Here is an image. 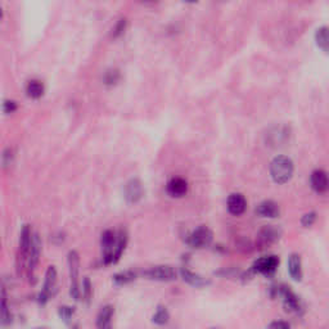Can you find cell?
<instances>
[{"label": "cell", "mask_w": 329, "mask_h": 329, "mask_svg": "<svg viewBox=\"0 0 329 329\" xmlns=\"http://www.w3.org/2000/svg\"><path fill=\"white\" fill-rule=\"evenodd\" d=\"M316 220V214L315 212H307V214H305L304 216H302L301 219V224L304 228H310V226L312 225V224L315 223Z\"/></svg>", "instance_id": "29"}, {"label": "cell", "mask_w": 329, "mask_h": 329, "mask_svg": "<svg viewBox=\"0 0 329 329\" xmlns=\"http://www.w3.org/2000/svg\"><path fill=\"white\" fill-rule=\"evenodd\" d=\"M280 234L282 232L279 230L278 228H275L274 225H268L265 228H262L259 233V244L261 247H266V245H270L273 243H275L276 240L280 238Z\"/></svg>", "instance_id": "15"}, {"label": "cell", "mask_w": 329, "mask_h": 329, "mask_svg": "<svg viewBox=\"0 0 329 329\" xmlns=\"http://www.w3.org/2000/svg\"><path fill=\"white\" fill-rule=\"evenodd\" d=\"M256 214L261 218H268V219H275L279 218L280 215V209H279L278 203L274 201H262L261 203H259V206L256 207Z\"/></svg>", "instance_id": "17"}, {"label": "cell", "mask_w": 329, "mask_h": 329, "mask_svg": "<svg viewBox=\"0 0 329 329\" xmlns=\"http://www.w3.org/2000/svg\"><path fill=\"white\" fill-rule=\"evenodd\" d=\"M12 159H13V149H12V148H7L6 151L3 152V164H4V168L12 163Z\"/></svg>", "instance_id": "32"}, {"label": "cell", "mask_w": 329, "mask_h": 329, "mask_svg": "<svg viewBox=\"0 0 329 329\" xmlns=\"http://www.w3.org/2000/svg\"><path fill=\"white\" fill-rule=\"evenodd\" d=\"M11 323H12V312L8 307V302H7L6 290H3V301H2V324H3V326H6Z\"/></svg>", "instance_id": "24"}, {"label": "cell", "mask_w": 329, "mask_h": 329, "mask_svg": "<svg viewBox=\"0 0 329 329\" xmlns=\"http://www.w3.org/2000/svg\"><path fill=\"white\" fill-rule=\"evenodd\" d=\"M16 109H17V103H16V102L12 101V99H7V101H4L3 111L6 112V113H13Z\"/></svg>", "instance_id": "31"}, {"label": "cell", "mask_w": 329, "mask_h": 329, "mask_svg": "<svg viewBox=\"0 0 329 329\" xmlns=\"http://www.w3.org/2000/svg\"><path fill=\"white\" fill-rule=\"evenodd\" d=\"M81 295H83V299L87 304H89L92 301L93 297V285L90 279L88 276H85L84 280H83V290H81Z\"/></svg>", "instance_id": "25"}, {"label": "cell", "mask_w": 329, "mask_h": 329, "mask_svg": "<svg viewBox=\"0 0 329 329\" xmlns=\"http://www.w3.org/2000/svg\"><path fill=\"white\" fill-rule=\"evenodd\" d=\"M180 275H182L183 280L187 282L189 285H192V287L201 288V287H206V285L210 284L209 279L203 278V276L199 275V274L193 273V271H190L189 269L187 268H182V270H180Z\"/></svg>", "instance_id": "19"}, {"label": "cell", "mask_w": 329, "mask_h": 329, "mask_svg": "<svg viewBox=\"0 0 329 329\" xmlns=\"http://www.w3.org/2000/svg\"><path fill=\"white\" fill-rule=\"evenodd\" d=\"M226 209L234 216H240L247 209V201L240 193H232L226 201Z\"/></svg>", "instance_id": "14"}, {"label": "cell", "mask_w": 329, "mask_h": 329, "mask_svg": "<svg viewBox=\"0 0 329 329\" xmlns=\"http://www.w3.org/2000/svg\"><path fill=\"white\" fill-rule=\"evenodd\" d=\"M36 329H47V328H36Z\"/></svg>", "instance_id": "34"}, {"label": "cell", "mask_w": 329, "mask_h": 329, "mask_svg": "<svg viewBox=\"0 0 329 329\" xmlns=\"http://www.w3.org/2000/svg\"><path fill=\"white\" fill-rule=\"evenodd\" d=\"M126 26H128V20L126 18H120L117 21V23L114 25L113 30H112V36L113 37H118L125 32Z\"/></svg>", "instance_id": "28"}, {"label": "cell", "mask_w": 329, "mask_h": 329, "mask_svg": "<svg viewBox=\"0 0 329 329\" xmlns=\"http://www.w3.org/2000/svg\"><path fill=\"white\" fill-rule=\"evenodd\" d=\"M128 244V233L121 229L120 232L116 233L111 229H107L102 233L101 247L103 254L104 265H112L120 260L122 256L125 247Z\"/></svg>", "instance_id": "1"}, {"label": "cell", "mask_w": 329, "mask_h": 329, "mask_svg": "<svg viewBox=\"0 0 329 329\" xmlns=\"http://www.w3.org/2000/svg\"><path fill=\"white\" fill-rule=\"evenodd\" d=\"M288 273H290L291 278L296 282H301L302 280L304 271H302V261L300 255L292 254L288 257Z\"/></svg>", "instance_id": "18"}, {"label": "cell", "mask_w": 329, "mask_h": 329, "mask_svg": "<svg viewBox=\"0 0 329 329\" xmlns=\"http://www.w3.org/2000/svg\"><path fill=\"white\" fill-rule=\"evenodd\" d=\"M295 171V166L290 157L278 156L270 163V175L276 184H285L290 182Z\"/></svg>", "instance_id": "2"}, {"label": "cell", "mask_w": 329, "mask_h": 329, "mask_svg": "<svg viewBox=\"0 0 329 329\" xmlns=\"http://www.w3.org/2000/svg\"><path fill=\"white\" fill-rule=\"evenodd\" d=\"M268 329H291V325L284 320H274L269 324Z\"/></svg>", "instance_id": "30"}, {"label": "cell", "mask_w": 329, "mask_h": 329, "mask_svg": "<svg viewBox=\"0 0 329 329\" xmlns=\"http://www.w3.org/2000/svg\"><path fill=\"white\" fill-rule=\"evenodd\" d=\"M114 309L112 305H106L99 310L95 320L97 329H112V318H113Z\"/></svg>", "instance_id": "16"}, {"label": "cell", "mask_w": 329, "mask_h": 329, "mask_svg": "<svg viewBox=\"0 0 329 329\" xmlns=\"http://www.w3.org/2000/svg\"><path fill=\"white\" fill-rule=\"evenodd\" d=\"M118 80H120V71L116 70V68H111V70L104 72V77H103L104 84L114 85Z\"/></svg>", "instance_id": "27"}, {"label": "cell", "mask_w": 329, "mask_h": 329, "mask_svg": "<svg viewBox=\"0 0 329 329\" xmlns=\"http://www.w3.org/2000/svg\"><path fill=\"white\" fill-rule=\"evenodd\" d=\"M274 291H275L276 296L282 299L283 306L287 311L293 312V314H299L301 311V301L290 287L284 284H279L276 285V288H274Z\"/></svg>", "instance_id": "5"}, {"label": "cell", "mask_w": 329, "mask_h": 329, "mask_svg": "<svg viewBox=\"0 0 329 329\" xmlns=\"http://www.w3.org/2000/svg\"><path fill=\"white\" fill-rule=\"evenodd\" d=\"M315 40L321 51L329 54V27H320L316 30Z\"/></svg>", "instance_id": "21"}, {"label": "cell", "mask_w": 329, "mask_h": 329, "mask_svg": "<svg viewBox=\"0 0 329 329\" xmlns=\"http://www.w3.org/2000/svg\"><path fill=\"white\" fill-rule=\"evenodd\" d=\"M212 239H214V233L210 230L207 226L201 225L198 228H195L187 238V243L193 247V249H204L211 244Z\"/></svg>", "instance_id": "6"}, {"label": "cell", "mask_w": 329, "mask_h": 329, "mask_svg": "<svg viewBox=\"0 0 329 329\" xmlns=\"http://www.w3.org/2000/svg\"><path fill=\"white\" fill-rule=\"evenodd\" d=\"M57 280H58V274L57 269L54 266H49L47 269L44 279V285H43L42 292L39 293V302L42 305L47 304V301L51 299V296L56 293L57 290Z\"/></svg>", "instance_id": "9"}, {"label": "cell", "mask_w": 329, "mask_h": 329, "mask_svg": "<svg viewBox=\"0 0 329 329\" xmlns=\"http://www.w3.org/2000/svg\"><path fill=\"white\" fill-rule=\"evenodd\" d=\"M170 320V312L164 306H158L152 316V321L157 325H166Z\"/></svg>", "instance_id": "23"}, {"label": "cell", "mask_w": 329, "mask_h": 329, "mask_svg": "<svg viewBox=\"0 0 329 329\" xmlns=\"http://www.w3.org/2000/svg\"><path fill=\"white\" fill-rule=\"evenodd\" d=\"M188 189H189V185H188L187 180L183 178H179V176L171 178L168 182V185H166V190L174 198L184 197L188 193Z\"/></svg>", "instance_id": "13"}, {"label": "cell", "mask_w": 329, "mask_h": 329, "mask_svg": "<svg viewBox=\"0 0 329 329\" xmlns=\"http://www.w3.org/2000/svg\"><path fill=\"white\" fill-rule=\"evenodd\" d=\"M44 84L40 80H36V78L27 81V84H26V94L30 98H34V99L42 97L44 94Z\"/></svg>", "instance_id": "20"}, {"label": "cell", "mask_w": 329, "mask_h": 329, "mask_svg": "<svg viewBox=\"0 0 329 329\" xmlns=\"http://www.w3.org/2000/svg\"><path fill=\"white\" fill-rule=\"evenodd\" d=\"M279 266V257L275 255H269V256H264L257 259L254 262V265L251 268V273L254 274H262L265 276L274 275Z\"/></svg>", "instance_id": "8"}, {"label": "cell", "mask_w": 329, "mask_h": 329, "mask_svg": "<svg viewBox=\"0 0 329 329\" xmlns=\"http://www.w3.org/2000/svg\"><path fill=\"white\" fill-rule=\"evenodd\" d=\"M40 254H42V240L37 233H34L32 237V247H31L30 257H28L27 262V275L30 278V280L35 279V271H36L37 264L40 260Z\"/></svg>", "instance_id": "10"}, {"label": "cell", "mask_w": 329, "mask_h": 329, "mask_svg": "<svg viewBox=\"0 0 329 329\" xmlns=\"http://www.w3.org/2000/svg\"><path fill=\"white\" fill-rule=\"evenodd\" d=\"M210 329H221V328H210Z\"/></svg>", "instance_id": "33"}, {"label": "cell", "mask_w": 329, "mask_h": 329, "mask_svg": "<svg viewBox=\"0 0 329 329\" xmlns=\"http://www.w3.org/2000/svg\"><path fill=\"white\" fill-rule=\"evenodd\" d=\"M144 276H147L151 280H157V282H173L178 276V271L175 268L170 265H157L152 266L148 270H145Z\"/></svg>", "instance_id": "7"}, {"label": "cell", "mask_w": 329, "mask_h": 329, "mask_svg": "<svg viewBox=\"0 0 329 329\" xmlns=\"http://www.w3.org/2000/svg\"><path fill=\"white\" fill-rule=\"evenodd\" d=\"M75 314V307L72 306H61L58 309V315L64 323H71L72 320V316Z\"/></svg>", "instance_id": "26"}, {"label": "cell", "mask_w": 329, "mask_h": 329, "mask_svg": "<svg viewBox=\"0 0 329 329\" xmlns=\"http://www.w3.org/2000/svg\"><path fill=\"white\" fill-rule=\"evenodd\" d=\"M68 273H70V295L73 300H80L81 288L78 273H80V256L76 251H70L67 255Z\"/></svg>", "instance_id": "4"}, {"label": "cell", "mask_w": 329, "mask_h": 329, "mask_svg": "<svg viewBox=\"0 0 329 329\" xmlns=\"http://www.w3.org/2000/svg\"><path fill=\"white\" fill-rule=\"evenodd\" d=\"M310 185L319 194L326 193L329 190V174L324 170L312 171L310 175Z\"/></svg>", "instance_id": "12"}, {"label": "cell", "mask_w": 329, "mask_h": 329, "mask_svg": "<svg viewBox=\"0 0 329 329\" xmlns=\"http://www.w3.org/2000/svg\"><path fill=\"white\" fill-rule=\"evenodd\" d=\"M32 237L34 233L31 232L30 225L25 224L21 229L20 234V244H18V254H17V270L18 274L26 269L27 270V262L30 257L31 247H32Z\"/></svg>", "instance_id": "3"}, {"label": "cell", "mask_w": 329, "mask_h": 329, "mask_svg": "<svg viewBox=\"0 0 329 329\" xmlns=\"http://www.w3.org/2000/svg\"><path fill=\"white\" fill-rule=\"evenodd\" d=\"M137 279V273H134L133 270H125L121 273L114 274L113 275V282L116 285H125L131 283L133 280Z\"/></svg>", "instance_id": "22"}, {"label": "cell", "mask_w": 329, "mask_h": 329, "mask_svg": "<svg viewBox=\"0 0 329 329\" xmlns=\"http://www.w3.org/2000/svg\"><path fill=\"white\" fill-rule=\"evenodd\" d=\"M124 195L129 203H137L143 197V184L139 179H130L124 188Z\"/></svg>", "instance_id": "11"}]
</instances>
